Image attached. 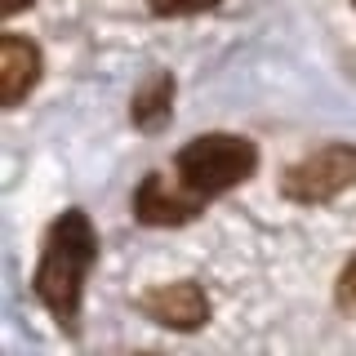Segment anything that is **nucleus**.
<instances>
[{
    "mask_svg": "<svg viewBox=\"0 0 356 356\" xmlns=\"http://www.w3.org/2000/svg\"><path fill=\"white\" fill-rule=\"evenodd\" d=\"M352 183H356V147L330 143L321 152H307L298 165H289L281 178V196L294 205H321V200L348 192Z\"/></svg>",
    "mask_w": 356,
    "mask_h": 356,
    "instance_id": "nucleus-3",
    "label": "nucleus"
},
{
    "mask_svg": "<svg viewBox=\"0 0 356 356\" xmlns=\"http://www.w3.org/2000/svg\"><path fill=\"white\" fill-rule=\"evenodd\" d=\"M174 170H178V183L209 200L241 187L259 170V147L241 134H200L174 156Z\"/></svg>",
    "mask_w": 356,
    "mask_h": 356,
    "instance_id": "nucleus-2",
    "label": "nucleus"
},
{
    "mask_svg": "<svg viewBox=\"0 0 356 356\" xmlns=\"http://www.w3.org/2000/svg\"><path fill=\"white\" fill-rule=\"evenodd\" d=\"M40 81V49L27 36L9 31L0 40V107H18Z\"/></svg>",
    "mask_w": 356,
    "mask_h": 356,
    "instance_id": "nucleus-6",
    "label": "nucleus"
},
{
    "mask_svg": "<svg viewBox=\"0 0 356 356\" xmlns=\"http://www.w3.org/2000/svg\"><path fill=\"white\" fill-rule=\"evenodd\" d=\"M170 107H174V76L156 72L152 81L134 94V125L138 129H165L170 125Z\"/></svg>",
    "mask_w": 356,
    "mask_h": 356,
    "instance_id": "nucleus-7",
    "label": "nucleus"
},
{
    "mask_svg": "<svg viewBox=\"0 0 356 356\" xmlns=\"http://www.w3.org/2000/svg\"><path fill=\"white\" fill-rule=\"evenodd\" d=\"M200 200L192 187H170L161 174H147L143 187L134 192V218L147 222V227H178V222H192L200 214Z\"/></svg>",
    "mask_w": 356,
    "mask_h": 356,
    "instance_id": "nucleus-4",
    "label": "nucleus"
},
{
    "mask_svg": "<svg viewBox=\"0 0 356 356\" xmlns=\"http://www.w3.org/2000/svg\"><path fill=\"white\" fill-rule=\"evenodd\" d=\"M94 259H98V236H94V222L85 218V209H67V214L54 218L31 285H36V298L49 307V316L67 334H76L85 276L94 267Z\"/></svg>",
    "mask_w": 356,
    "mask_h": 356,
    "instance_id": "nucleus-1",
    "label": "nucleus"
},
{
    "mask_svg": "<svg viewBox=\"0 0 356 356\" xmlns=\"http://www.w3.org/2000/svg\"><path fill=\"white\" fill-rule=\"evenodd\" d=\"M143 312L165 330L192 334V330H200L209 321V298H205V289L196 281H174V285L152 289V294L143 298Z\"/></svg>",
    "mask_w": 356,
    "mask_h": 356,
    "instance_id": "nucleus-5",
    "label": "nucleus"
},
{
    "mask_svg": "<svg viewBox=\"0 0 356 356\" xmlns=\"http://www.w3.org/2000/svg\"><path fill=\"white\" fill-rule=\"evenodd\" d=\"M339 303L348 312H356V259L343 267V276H339Z\"/></svg>",
    "mask_w": 356,
    "mask_h": 356,
    "instance_id": "nucleus-9",
    "label": "nucleus"
},
{
    "mask_svg": "<svg viewBox=\"0 0 356 356\" xmlns=\"http://www.w3.org/2000/svg\"><path fill=\"white\" fill-rule=\"evenodd\" d=\"M152 14L161 18H187V14H209V9H218V0H147Z\"/></svg>",
    "mask_w": 356,
    "mask_h": 356,
    "instance_id": "nucleus-8",
    "label": "nucleus"
},
{
    "mask_svg": "<svg viewBox=\"0 0 356 356\" xmlns=\"http://www.w3.org/2000/svg\"><path fill=\"white\" fill-rule=\"evenodd\" d=\"M27 5H31V0H0V14H5V18H14V14H22Z\"/></svg>",
    "mask_w": 356,
    "mask_h": 356,
    "instance_id": "nucleus-10",
    "label": "nucleus"
}]
</instances>
